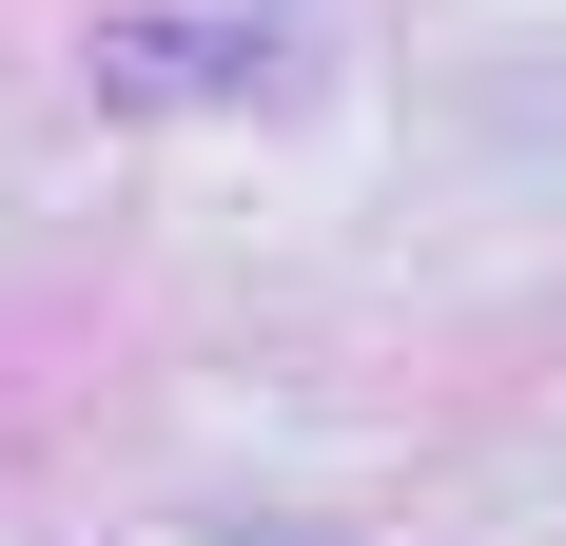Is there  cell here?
I'll list each match as a JSON object with an SVG mask.
<instances>
[]
</instances>
